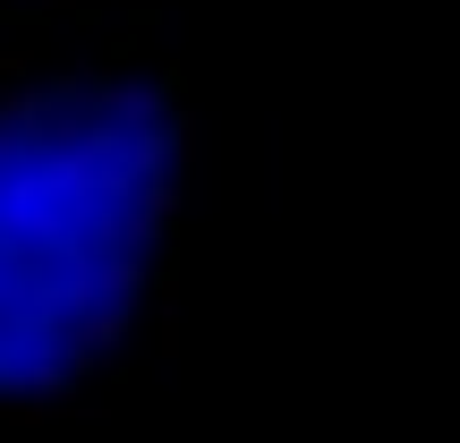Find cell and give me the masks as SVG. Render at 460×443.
I'll return each mask as SVG.
<instances>
[{"label":"cell","mask_w":460,"mask_h":443,"mask_svg":"<svg viewBox=\"0 0 460 443\" xmlns=\"http://www.w3.org/2000/svg\"><path fill=\"white\" fill-rule=\"evenodd\" d=\"M128 324H137V315H111V307H68V324H60V359L77 367V376H94V367L111 359L119 341H128Z\"/></svg>","instance_id":"cell-1"},{"label":"cell","mask_w":460,"mask_h":443,"mask_svg":"<svg viewBox=\"0 0 460 443\" xmlns=\"http://www.w3.org/2000/svg\"><path fill=\"white\" fill-rule=\"evenodd\" d=\"M0 9H17V0H0Z\"/></svg>","instance_id":"cell-3"},{"label":"cell","mask_w":460,"mask_h":443,"mask_svg":"<svg viewBox=\"0 0 460 443\" xmlns=\"http://www.w3.org/2000/svg\"><path fill=\"white\" fill-rule=\"evenodd\" d=\"M51 418H60V401H43V393H0V427H17V435H34V427H51Z\"/></svg>","instance_id":"cell-2"}]
</instances>
